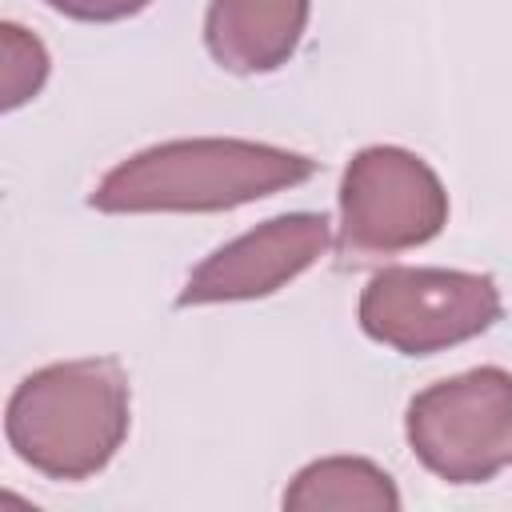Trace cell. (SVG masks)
<instances>
[{
	"mask_svg": "<svg viewBox=\"0 0 512 512\" xmlns=\"http://www.w3.org/2000/svg\"><path fill=\"white\" fill-rule=\"evenodd\" d=\"M316 160L256 140H168L116 164L88 196L96 212H228L304 184Z\"/></svg>",
	"mask_w": 512,
	"mask_h": 512,
	"instance_id": "1",
	"label": "cell"
},
{
	"mask_svg": "<svg viewBox=\"0 0 512 512\" xmlns=\"http://www.w3.org/2000/svg\"><path fill=\"white\" fill-rule=\"evenodd\" d=\"M12 452L48 480L96 476L128 436V376L112 356L24 376L4 412Z\"/></svg>",
	"mask_w": 512,
	"mask_h": 512,
	"instance_id": "2",
	"label": "cell"
},
{
	"mask_svg": "<svg viewBox=\"0 0 512 512\" xmlns=\"http://www.w3.org/2000/svg\"><path fill=\"white\" fill-rule=\"evenodd\" d=\"M444 224L448 192L416 152L376 144L348 160L336 232V256L344 268L428 244Z\"/></svg>",
	"mask_w": 512,
	"mask_h": 512,
	"instance_id": "3",
	"label": "cell"
},
{
	"mask_svg": "<svg viewBox=\"0 0 512 512\" xmlns=\"http://www.w3.org/2000/svg\"><path fill=\"white\" fill-rule=\"evenodd\" d=\"M416 460L448 484H484L512 460V372L472 368L408 404Z\"/></svg>",
	"mask_w": 512,
	"mask_h": 512,
	"instance_id": "4",
	"label": "cell"
},
{
	"mask_svg": "<svg viewBox=\"0 0 512 512\" xmlns=\"http://www.w3.org/2000/svg\"><path fill=\"white\" fill-rule=\"evenodd\" d=\"M500 312L496 280L456 268H384L360 296V328L404 356L464 344L488 332Z\"/></svg>",
	"mask_w": 512,
	"mask_h": 512,
	"instance_id": "5",
	"label": "cell"
},
{
	"mask_svg": "<svg viewBox=\"0 0 512 512\" xmlns=\"http://www.w3.org/2000/svg\"><path fill=\"white\" fill-rule=\"evenodd\" d=\"M328 248V220L316 212H288L276 216L232 244L216 248L192 276L184 280L176 304H220V300H256L288 280H296L308 264L320 260Z\"/></svg>",
	"mask_w": 512,
	"mask_h": 512,
	"instance_id": "6",
	"label": "cell"
},
{
	"mask_svg": "<svg viewBox=\"0 0 512 512\" xmlns=\"http://www.w3.org/2000/svg\"><path fill=\"white\" fill-rule=\"evenodd\" d=\"M308 4L312 0H212L204 16V44L228 72H272L296 52Z\"/></svg>",
	"mask_w": 512,
	"mask_h": 512,
	"instance_id": "7",
	"label": "cell"
},
{
	"mask_svg": "<svg viewBox=\"0 0 512 512\" xmlns=\"http://www.w3.org/2000/svg\"><path fill=\"white\" fill-rule=\"evenodd\" d=\"M288 512H396L400 492L384 468L360 456H328L308 464L284 492Z\"/></svg>",
	"mask_w": 512,
	"mask_h": 512,
	"instance_id": "8",
	"label": "cell"
},
{
	"mask_svg": "<svg viewBox=\"0 0 512 512\" xmlns=\"http://www.w3.org/2000/svg\"><path fill=\"white\" fill-rule=\"evenodd\" d=\"M0 40H4V108H16L40 92L48 76V52L20 24H4Z\"/></svg>",
	"mask_w": 512,
	"mask_h": 512,
	"instance_id": "9",
	"label": "cell"
},
{
	"mask_svg": "<svg viewBox=\"0 0 512 512\" xmlns=\"http://www.w3.org/2000/svg\"><path fill=\"white\" fill-rule=\"evenodd\" d=\"M44 4L56 8V12H64V16H72V20H96V24H104V20H124V16L144 12L152 0H44Z\"/></svg>",
	"mask_w": 512,
	"mask_h": 512,
	"instance_id": "10",
	"label": "cell"
}]
</instances>
